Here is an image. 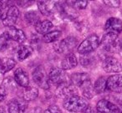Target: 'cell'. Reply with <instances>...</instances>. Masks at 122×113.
Returning <instances> with one entry per match:
<instances>
[{
    "instance_id": "obj_1",
    "label": "cell",
    "mask_w": 122,
    "mask_h": 113,
    "mask_svg": "<svg viewBox=\"0 0 122 113\" xmlns=\"http://www.w3.org/2000/svg\"><path fill=\"white\" fill-rule=\"evenodd\" d=\"M63 107L68 112H84L88 107V102L85 98L76 95L65 99Z\"/></svg>"
},
{
    "instance_id": "obj_2",
    "label": "cell",
    "mask_w": 122,
    "mask_h": 113,
    "mask_svg": "<svg viewBox=\"0 0 122 113\" xmlns=\"http://www.w3.org/2000/svg\"><path fill=\"white\" fill-rule=\"evenodd\" d=\"M100 44L101 42H100L99 37L96 34H92L79 45L77 51L80 54L87 55L88 53H91L94 52L96 49H97Z\"/></svg>"
},
{
    "instance_id": "obj_3",
    "label": "cell",
    "mask_w": 122,
    "mask_h": 113,
    "mask_svg": "<svg viewBox=\"0 0 122 113\" xmlns=\"http://www.w3.org/2000/svg\"><path fill=\"white\" fill-rule=\"evenodd\" d=\"M32 78H33V81L42 89L47 90L50 87L49 79L46 74L43 67L39 66L34 70L32 72Z\"/></svg>"
},
{
    "instance_id": "obj_4",
    "label": "cell",
    "mask_w": 122,
    "mask_h": 113,
    "mask_svg": "<svg viewBox=\"0 0 122 113\" xmlns=\"http://www.w3.org/2000/svg\"><path fill=\"white\" fill-rule=\"evenodd\" d=\"M78 40L74 37H67L61 40V42L54 44V49L56 52L63 53V52H68V51L72 50L74 47L76 46Z\"/></svg>"
},
{
    "instance_id": "obj_5",
    "label": "cell",
    "mask_w": 122,
    "mask_h": 113,
    "mask_svg": "<svg viewBox=\"0 0 122 113\" xmlns=\"http://www.w3.org/2000/svg\"><path fill=\"white\" fill-rule=\"evenodd\" d=\"M117 35L114 33H107L103 36V38L101 40V45L102 48L106 52H113L115 49L117 48V47L120 44L118 43V38Z\"/></svg>"
},
{
    "instance_id": "obj_6",
    "label": "cell",
    "mask_w": 122,
    "mask_h": 113,
    "mask_svg": "<svg viewBox=\"0 0 122 113\" xmlns=\"http://www.w3.org/2000/svg\"><path fill=\"white\" fill-rule=\"evenodd\" d=\"M102 68L106 72L117 73L121 71V65L116 58L113 56H106L102 62Z\"/></svg>"
},
{
    "instance_id": "obj_7",
    "label": "cell",
    "mask_w": 122,
    "mask_h": 113,
    "mask_svg": "<svg viewBox=\"0 0 122 113\" xmlns=\"http://www.w3.org/2000/svg\"><path fill=\"white\" fill-rule=\"evenodd\" d=\"M19 16V10L16 6H11L8 9L7 13L2 18L3 23L5 26L8 27H13L14 24L17 23V20Z\"/></svg>"
},
{
    "instance_id": "obj_8",
    "label": "cell",
    "mask_w": 122,
    "mask_h": 113,
    "mask_svg": "<svg viewBox=\"0 0 122 113\" xmlns=\"http://www.w3.org/2000/svg\"><path fill=\"white\" fill-rule=\"evenodd\" d=\"M106 89L111 92L121 93L122 92V75L116 74L108 77L106 80Z\"/></svg>"
},
{
    "instance_id": "obj_9",
    "label": "cell",
    "mask_w": 122,
    "mask_h": 113,
    "mask_svg": "<svg viewBox=\"0 0 122 113\" xmlns=\"http://www.w3.org/2000/svg\"><path fill=\"white\" fill-rule=\"evenodd\" d=\"M97 113H121V109L107 100H101L97 105Z\"/></svg>"
},
{
    "instance_id": "obj_10",
    "label": "cell",
    "mask_w": 122,
    "mask_h": 113,
    "mask_svg": "<svg viewBox=\"0 0 122 113\" xmlns=\"http://www.w3.org/2000/svg\"><path fill=\"white\" fill-rule=\"evenodd\" d=\"M77 93L76 87L72 84H69L66 82H64L62 84L58 85V87L56 89V94L57 96L61 97H70L72 96H76Z\"/></svg>"
},
{
    "instance_id": "obj_11",
    "label": "cell",
    "mask_w": 122,
    "mask_h": 113,
    "mask_svg": "<svg viewBox=\"0 0 122 113\" xmlns=\"http://www.w3.org/2000/svg\"><path fill=\"white\" fill-rule=\"evenodd\" d=\"M27 108V102L21 98L13 99L8 103V112L9 113H24Z\"/></svg>"
},
{
    "instance_id": "obj_12",
    "label": "cell",
    "mask_w": 122,
    "mask_h": 113,
    "mask_svg": "<svg viewBox=\"0 0 122 113\" xmlns=\"http://www.w3.org/2000/svg\"><path fill=\"white\" fill-rule=\"evenodd\" d=\"M105 29L109 33L118 35L122 32V21L117 18H111L106 21Z\"/></svg>"
},
{
    "instance_id": "obj_13",
    "label": "cell",
    "mask_w": 122,
    "mask_h": 113,
    "mask_svg": "<svg viewBox=\"0 0 122 113\" xmlns=\"http://www.w3.org/2000/svg\"><path fill=\"white\" fill-rule=\"evenodd\" d=\"M48 79L56 85L66 82V75L64 71L59 68H52L48 74Z\"/></svg>"
},
{
    "instance_id": "obj_14",
    "label": "cell",
    "mask_w": 122,
    "mask_h": 113,
    "mask_svg": "<svg viewBox=\"0 0 122 113\" xmlns=\"http://www.w3.org/2000/svg\"><path fill=\"white\" fill-rule=\"evenodd\" d=\"M5 34L8 37L9 40H13L15 42H18L19 43L25 41V34L23 30L16 28L14 27H11L7 32H5Z\"/></svg>"
},
{
    "instance_id": "obj_15",
    "label": "cell",
    "mask_w": 122,
    "mask_h": 113,
    "mask_svg": "<svg viewBox=\"0 0 122 113\" xmlns=\"http://www.w3.org/2000/svg\"><path fill=\"white\" fill-rule=\"evenodd\" d=\"M71 82L75 87H81L84 84L91 82V77L88 73H74L71 76Z\"/></svg>"
},
{
    "instance_id": "obj_16",
    "label": "cell",
    "mask_w": 122,
    "mask_h": 113,
    "mask_svg": "<svg viewBox=\"0 0 122 113\" xmlns=\"http://www.w3.org/2000/svg\"><path fill=\"white\" fill-rule=\"evenodd\" d=\"M14 79L16 81V82L19 86H21V87H28L29 84L28 75L22 68H18L14 72Z\"/></svg>"
},
{
    "instance_id": "obj_17",
    "label": "cell",
    "mask_w": 122,
    "mask_h": 113,
    "mask_svg": "<svg viewBox=\"0 0 122 113\" xmlns=\"http://www.w3.org/2000/svg\"><path fill=\"white\" fill-rule=\"evenodd\" d=\"M77 66V59L75 54L69 53L64 56L61 62V67L62 70H70Z\"/></svg>"
},
{
    "instance_id": "obj_18",
    "label": "cell",
    "mask_w": 122,
    "mask_h": 113,
    "mask_svg": "<svg viewBox=\"0 0 122 113\" xmlns=\"http://www.w3.org/2000/svg\"><path fill=\"white\" fill-rule=\"evenodd\" d=\"M38 8L40 10V12L42 13L43 15H46V16H49L51 13L54 12L55 7L56 5L52 4L53 2H50V1H41L38 2Z\"/></svg>"
},
{
    "instance_id": "obj_19",
    "label": "cell",
    "mask_w": 122,
    "mask_h": 113,
    "mask_svg": "<svg viewBox=\"0 0 122 113\" xmlns=\"http://www.w3.org/2000/svg\"><path fill=\"white\" fill-rule=\"evenodd\" d=\"M16 65V62L12 58H4L0 62V73L4 74V73L9 72L12 70Z\"/></svg>"
},
{
    "instance_id": "obj_20",
    "label": "cell",
    "mask_w": 122,
    "mask_h": 113,
    "mask_svg": "<svg viewBox=\"0 0 122 113\" xmlns=\"http://www.w3.org/2000/svg\"><path fill=\"white\" fill-rule=\"evenodd\" d=\"M53 27V24L49 20H44V21H39L35 25V28L38 33L46 34L47 32Z\"/></svg>"
},
{
    "instance_id": "obj_21",
    "label": "cell",
    "mask_w": 122,
    "mask_h": 113,
    "mask_svg": "<svg viewBox=\"0 0 122 113\" xmlns=\"http://www.w3.org/2000/svg\"><path fill=\"white\" fill-rule=\"evenodd\" d=\"M38 96V90L33 87H27L23 92V100L26 102H30L37 98Z\"/></svg>"
},
{
    "instance_id": "obj_22",
    "label": "cell",
    "mask_w": 122,
    "mask_h": 113,
    "mask_svg": "<svg viewBox=\"0 0 122 113\" xmlns=\"http://www.w3.org/2000/svg\"><path fill=\"white\" fill-rule=\"evenodd\" d=\"M32 52H33V49L30 46L23 45L18 48V52H17V56H18V60L23 61V60L29 57V56L32 55Z\"/></svg>"
},
{
    "instance_id": "obj_23",
    "label": "cell",
    "mask_w": 122,
    "mask_h": 113,
    "mask_svg": "<svg viewBox=\"0 0 122 113\" xmlns=\"http://www.w3.org/2000/svg\"><path fill=\"white\" fill-rule=\"evenodd\" d=\"M94 92L95 93L101 94L104 92L106 89V80L104 77H101L96 81L94 84Z\"/></svg>"
},
{
    "instance_id": "obj_24",
    "label": "cell",
    "mask_w": 122,
    "mask_h": 113,
    "mask_svg": "<svg viewBox=\"0 0 122 113\" xmlns=\"http://www.w3.org/2000/svg\"><path fill=\"white\" fill-rule=\"evenodd\" d=\"M61 36V32L59 30L52 31V32H50L46 33L45 35L42 37V40L46 43H50V42H52L56 41Z\"/></svg>"
},
{
    "instance_id": "obj_25",
    "label": "cell",
    "mask_w": 122,
    "mask_h": 113,
    "mask_svg": "<svg viewBox=\"0 0 122 113\" xmlns=\"http://www.w3.org/2000/svg\"><path fill=\"white\" fill-rule=\"evenodd\" d=\"M24 18H25L26 23H28L29 25H36L40 21L38 14L35 11H30L28 13H27L25 14Z\"/></svg>"
},
{
    "instance_id": "obj_26",
    "label": "cell",
    "mask_w": 122,
    "mask_h": 113,
    "mask_svg": "<svg viewBox=\"0 0 122 113\" xmlns=\"http://www.w3.org/2000/svg\"><path fill=\"white\" fill-rule=\"evenodd\" d=\"M80 62L82 67H91L94 66L96 63V58L93 56H87L84 55L80 57Z\"/></svg>"
},
{
    "instance_id": "obj_27",
    "label": "cell",
    "mask_w": 122,
    "mask_h": 113,
    "mask_svg": "<svg viewBox=\"0 0 122 113\" xmlns=\"http://www.w3.org/2000/svg\"><path fill=\"white\" fill-rule=\"evenodd\" d=\"M81 88H82V91H83L82 93H83L84 97H86L88 99H92V97H94V95H95V92H94V88L92 87L91 82H89L84 84L81 87Z\"/></svg>"
},
{
    "instance_id": "obj_28",
    "label": "cell",
    "mask_w": 122,
    "mask_h": 113,
    "mask_svg": "<svg viewBox=\"0 0 122 113\" xmlns=\"http://www.w3.org/2000/svg\"><path fill=\"white\" fill-rule=\"evenodd\" d=\"M8 37H7V35L5 34V32L3 35L0 36V51L3 52L5 51L8 47Z\"/></svg>"
},
{
    "instance_id": "obj_29",
    "label": "cell",
    "mask_w": 122,
    "mask_h": 113,
    "mask_svg": "<svg viewBox=\"0 0 122 113\" xmlns=\"http://www.w3.org/2000/svg\"><path fill=\"white\" fill-rule=\"evenodd\" d=\"M70 3H73V4H71V6L75 8L76 9H84L86 8L87 4H88L87 1H71Z\"/></svg>"
},
{
    "instance_id": "obj_30",
    "label": "cell",
    "mask_w": 122,
    "mask_h": 113,
    "mask_svg": "<svg viewBox=\"0 0 122 113\" xmlns=\"http://www.w3.org/2000/svg\"><path fill=\"white\" fill-rule=\"evenodd\" d=\"M44 113H62L60 108L56 105H51L48 107V109L45 111Z\"/></svg>"
},
{
    "instance_id": "obj_31",
    "label": "cell",
    "mask_w": 122,
    "mask_h": 113,
    "mask_svg": "<svg viewBox=\"0 0 122 113\" xmlns=\"http://www.w3.org/2000/svg\"><path fill=\"white\" fill-rule=\"evenodd\" d=\"M103 3H106V5H108V6L111 7V8H119L120 5H121V1H119V0H115V1H113V0H111V1H103Z\"/></svg>"
},
{
    "instance_id": "obj_32",
    "label": "cell",
    "mask_w": 122,
    "mask_h": 113,
    "mask_svg": "<svg viewBox=\"0 0 122 113\" xmlns=\"http://www.w3.org/2000/svg\"><path fill=\"white\" fill-rule=\"evenodd\" d=\"M8 92L4 87H0V102H3L5 98H6Z\"/></svg>"
},
{
    "instance_id": "obj_33",
    "label": "cell",
    "mask_w": 122,
    "mask_h": 113,
    "mask_svg": "<svg viewBox=\"0 0 122 113\" xmlns=\"http://www.w3.org/2000/svg\"><path fill=\"white\" fill-rule=\"evenodd\" d=\"M84 113H97V112H96V111L94 110L93 107H89V106H88V107H87V108L84 111Z\"/></svg>"
},
{
    "instance_id": "obj_34",
    "label": "cell",
    "mask_w": 122,
    "mask_h": 113,
    "mask_svg": "<svg viewBox=\"0 0 122 113\" xmlns=\"http://www.w3.org/2000/svg\"><path fill=\"white\" fill-rule=\"evenodd\" d=\"M0 113H8L4 107H0Z\"/></svg>"
},
{
    "instance_id": "obj_35",
    "label": "cell",
    "mask_w": 122,
    "mask_h": 113,
    "mask_svg": "<svg viewBox=\"0 0 122 113\" xmlns=\"http://www.w3.org/2000/svg\"><path fill=\"white\" fill-rule=\"evenodd\" d=\"M1 18H2V11H1V9H0V19H1Z\"/></svg>"
},
{
    "instance_id": "obj_36",
    "label": "cell",
    "mask_w": 122,
    "mask_h": 113,
    "mask_svg": "<svg viewBox=\"0 0 122 113\" xmlns=\"http://www.w3.org/2000/svg\"><path fill=\"white\" fill-rule=\"evenodd\" d=\"M0 62H1V59H0Z\"/></svg>"
}]
</instances>
